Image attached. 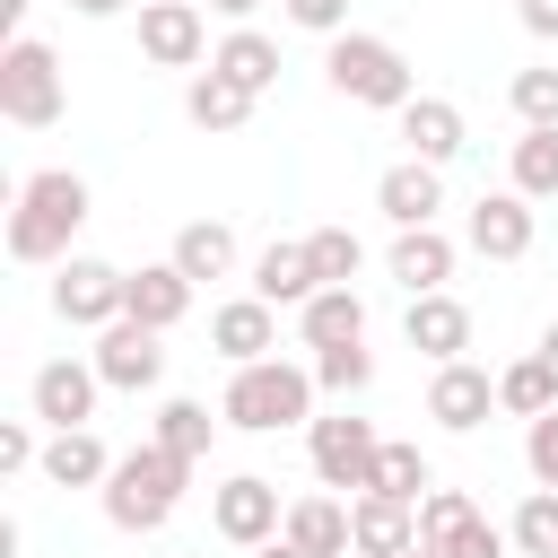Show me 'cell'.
<instances>
[{
    "instance_id": "obj_32",
    "label": "cell",
    "mask_w": 558,
    "mask_h": 558,
    "mask_svg": "<svg viewBox=\"0 0 558 558\" xmlns=\"http://www.w3.org/2000/svg\"><path fill=\"white\" fill-rule=\"evenodd\" d=\"M514 549L523 558H558V488H532L514 506Z\"/></svg>"
},
{
    "instance_id": "obj_20",
    "label": "cell",
    "mask_w": 558,
    "mask_h": 558,
    "mask_svg": "<svg viewBox=\"0 0 558 558\" xmlns=\"http://www.w3.org/2000/svg\"><path fill=\"white\" fill-rule=\"evenodd\" d=\"M296 331H305V349L366 340V296H357V288H314V296L296 305Z\"/></svg>"
},
{
    "instance_id": "obj_3",
    "label": "cell",
    "mask_w": 558,
    "mask_h": 558,
    "mask_svg": "<svg viewBox=\"0 0 558 558\" xmlns=\"http://www.w3.org/2000/svg\"><path fill=\"white\" fill-rule=\"evenodd\" d=\"M183 480H192V462L148 436L140 453H122V462L105 471V523H113V532H157V523L174 514Z\"/></svg>"
},
{
    "instance_id": "obj_14",
    "label": "cell",
    "mask_w": 558,
    "mask_h": 558,
    "mask_svg": "<svg viewBox=\"0 0 558 558\" xmlns=\"http://www.w3.org/2000/svg\"><path fill=\"white\" fill-rule=\"evenodd\" d=\"M488 401H497V384H488L471 357H445V366H436V384H427V418H436V427H453V436H471V427L488 418Z\"/></svg>"
},
{
    "instance_id": "obj_42",
    "label": "cell",
    "mask_w": 558,
    "mask_h": 558,
    "mask_svg": "<svg viewBox=\"0 0 558 558\" xmlns=\"http://www.w3.org/2000/svg\"><path fill=\"white\" fill-rule=\"evenodd\" d=\"M209 9H218V17H235V26H244V17H253V9H262V0H209Z\"/></svg>"
},
{
    "instance_id": "obj_25",
    "label": "cell",
    "mask_w": 558,
    "mask_h": 558,
    "mask_svg": "<svg viewBox=\"0 0 558 558\" xmlns=\"http://www.w3.org/2000/svg\"><path fill=\"white\" fill-rule=\"evenodd\" d=\"M314 288H323V279H314V253H305V244H270V253L253 262V296H262V305H305Z\"/></svg>"
},
{
    "instance_id": "obj_40",
    "label": "cell",
    "mask_w": 558,
    "mask_h": 558,
    "mask_svg": "<svg viewBox=\"0 0 558 558\" xmlns=\"http://www.w3.org/2000/svg\"><path fill=\"white\" fill-rule=\"evenodd\" d=\"M26 462H44V445H35V436L9 418V427H0V471H26Z\"/></svg>"
},
{
    "instance_id": "obj_12",
    "label": "cell",
    "mask_w": 558,
    "mask_h": 558,
    "mask_svg": "<svg viewBox=\"0 0 558 558\" xmlns=\"http://www.w3.org/2000/svg\"><path fill=\"white\" fill-rule=\"evenodd\" d=\"M375 209H384L392 227H436V209H445V166H427V157H401V166H384V183H375Z\"/></svg>"
},
{
    "instance_id": "obj_1",
    "label": "cell",
    "mask_w": 558,
    "mask_h": 558,
    "mask_svg": "<svg viewBox=\"0 0 558 558\" xmlns=\"http://www.w3.org/2000/svg\"><path fill=\"white\" fill-rule=\"evenodd\" d=\"M87 227V183L70 166H44L17 183V209H9V253L17 262H70V235Z\"/></svg>"
},
{
    "instance_id": "obj_18",
    "label": "cell",
    "mask_w": 558,
    "mask_h": 558,
    "mask_svg": "<svg viewBox=\"0 0 558 558\" xmlns=\"http://www.w3.org/2000/svg\"><path fill=\"white\" fill-rule=\"evenodd\" d=\"M401 331H410V349H418V357H436V366H445V357H462V349H471V305H462V296H445V288H436V296H410V323H401Z\"/></svg>"
},
{
    "instance_id": "obj_5",
    "label": "cell",
    "mask_w": 558,
    "mask_h": 558,
    "mask_svg": "<svg viewBox=\"0 0 558 558\" xmlns=\"http://www.w3.org/2000/svg\"><path fill=\"white\" fill-rule=\"evenodd\" d=\"M61 105H70V87H61L52 44L9 35V52H0V113H9L17 131H44V122H61Z\"/></svg>"
},
{
    "instance_id": "obj_26",
    "label": "cell",
    "mask_w": 558,
    "mask_h": 558,
    "mask_svg": "<svg viewBox=\"0 0 558 558\" xmlns=\"http://www.w3.org/2000/svg\"><path fill=\"white\" fill-rule=\"evenodd\" d=\"M253 105H262V96H244L227 70H201V78L183 87V113H192L201 131H244V113H253Z\"/></svg>"
},
{
    "instance_id": "obj_38",
    "label": "cell",
    "mask_w": 558,
    "mask_h": 558,
    "mask_svg": "<svg viewBox=\"0 0 558 558\" xmlns=\"http://www.w3.org/2000/svg\"><path fill=\"white\" fill-rule=\"evenodd\" d=\"M523 462H532V488H558V410L523 427Z\"/></svg>"
},
{
    "instance_id": "obj_43",
    "label": "cell",
    "mask_w": 558,
    "mask_h": 558,
    "mask_svg": "<svg viewBox=\"0 0 558 558\" xmlns=\"http://www.w3.org/2000/svg\"><path fill=\"white\" fill-rule=\"evenodd\" d=\"M262 558H314V549H296V541L279 532V541H262Z\"/></svg>"
},
{
    "instance_id": "obj_13",
    "label": "cell",
    "mask_w": 558,
    "mask_h": 558,
    "mask_svg": "<svg viewBox=\"0 0 558 558\" xmlns=\"http://www.w3.org/2000/svg\"><path fill=\"white\" fill-rule=\"evenodd\" d=\"M209 349H218L227 366L279 357V305H262V296H235V305H218V314H209Z\"/></svg>"
},
{
    "instance_id": "obj_33",
    "label": "cell",
    "mask_w": 558,
    "mask_h": 558,
    "mask_svg": "<svg viewBox=\"0 0 558 558\" xmlns=\"http://www.w3.org/2000/svg\"><path fill=\"white\" fill-rule=\"evenodd\" d=\"M305 253H314V279H323V288H349V279H357V262H366L349 227H314V235H305Z\"/></svg>"
},
{
    "instance_id": "obj_39",
    "label": "cell",
    "mask_w": 558,
    "mask_h": 558,
    "mask_svg": "<svg viewBox=\"0 0 558 558\" xmlns=\"http://www.w3.org/2000/svg\"><path fill=\"white\" fill-rule=\"evenodd\" d=\"M305 35H349V0H279Z\"/></svg>"
},
{
    "instance_id": "obj_9",
    "label": "cell",
    "mask_w": 558,
    "mask_h": 558,
    "mask_svg": "<svg viewBox=\"0 0 558 558\" xmlns=\"http://www.w3.org/2000/svg\"><path fill=\"white\" fill-rule=\"evenodd\" d=\"M96 375H105L113 392H148V384L166 375V349H157V331H148L140 314H113V323L96 331Z\"/></svg>"
},
{
    "instance_id": "obj_19",
    "label": "cell",
    "mask_w": 558,
    "mask_h": 558,
    "mask_svg": "<svg viewBox=\"0 0 558 558\" xmlns=\"http://www.w3.org/2000/svg\"><path fill=\"white\" fill-rule=\"evenodd\" d=\"M401 140H410V157L453 166V157H462V105H445V96H410V105H401Z\"/></svg>"
},
{
    "instance_id": "obj_36",
    "label": "cell",
    "mask_w": 558,
    "mask_h": 558,
    "mask_svg": "<svg viewBox=\"0 0 558 558\" xmlns=\"http://www.w3.org/2000/svg\"><path fill=\"white\" fill-rule=\"evenodd\" d=\"M436 558H506V532H497L488 514H462V523L436 541Z\"/></svg>"
},
{
    "instance_id": "obj_7",
    "label": "cell",
    "mask_w": 558,
    "mask_h": 558,
    "mask_svg": "<svg viewBox=\"0 0 558 558\" xmlns=\"http://www.w3.org/2000/svg\"><path fill=\"white\" fill-rule=\"evenodd\" d=\"M209 523H218V541L262 549V541H279L288 506H279V488H270L262 471H235V480H218V488H209Z\"/></svg>"
},
{
    "instance_id": "obj_44",
    "label": "cell",
    "mask_w": 558,
    "mask_h": 558,
    "mask_svg": "<svg viewBox=\"0 0 558 558\" xmlns=\"http://www.w3.org/2000/svg\"><path fill=\"white\" fill-rule=\"evenodd\" d=\"M78 17H113V9H131V0H70Z\"/></svg>"
},
{
    "instance_id": "obj_34",
    "label": "cell",
    "mask_w": 558,
    "mask_h": 558,
    "mask_svg": "<svg viewBox=\"0 0 558 558\" xmlns=\"http://www.w3.org/2000/svg\"><path fill=\"white\" fill-rule=\"evenodd\" d=\"M506 105L523 113V131H558V70H514Z\"/></svg>"
},
{
    "instance_id": "obj_21",
    "label": "cell",
    "mask_w": 558,
    "mask_h": 558,
    "mask_svg": "<svg viewBox=\"0 0 558 558\" xmlns=\"http://www.w3.org/2000/svg\"><path fill=\"white\" fill-rule=\"evenodd\" d=\"M392 279H401L410 296H436V288L453 279V244H445L436 227H401V235H392Z\"/></svg>"
},
{
    "instance_id": "obj_35",
    "label": "cell",
    "mask_w": 558,
    "mask_h": 558,
    "mask_svg": "<svg viewBox=\"0 0 558 558\" xmlns=\"http://www.w3.org/2000/svg\"><path fill=\"white\" fill-rule=\"evenodd\" d=\"M366 375H375V357H366V340H340V349H314V384H323V392H366Z\"/></svg>"
},
{
    "instance_id": "obj_8",
    "label": "cell",
    "mask_w": 558,
    "mask_h": 558,
    "mask_svg": "<svg viewBox=\"0 0 558 558\" xmlns=\"http://www.w3.org/2000/svg\"><path fill=\"white\" fill-rule=\"evenodd\" d=\"M122 279H131V270L70 253V262L52 270V314H61V323H87V331H105V323L122 314Z\"/></svg>"
},
{
    "instance_id": "obj_4",
    "label": "cell",
    "mask_w": 558,
    "mask_h": 558,
    "mask_svg": "<svg viewBox=\"0 0 558 558\" xmlns=\"http://www.w3.org/2000/svg\"><path fill=\"white\" fill-rule=\"evenodd\" d=\"M323 70H331V87L340 96H357V105H375V113H401L418 87H410V61H401V44H384V35H331V52H323Z\"/></svg>"
},
{
    "instance_id": "obj_31",
    "label": "cell",
    "mask_w": 558,
    "mask_h": 558,
    "mask_svg": "<svg viewBox=\"0 0 558 558\" xmlns=\"http://www.w3.org/2000/svg\"><path fill=\"white\" fill-rule=\"evenodd\" d=\"M209 427H218V418H209L201 401H166V410H157V445H166V453H183V462H201V453H209Z\"/></svg>"
},
{
    "instance_id": "obj_46",
    "label": "cell",
    "mask_w": 558,
    "mask_h": 558,
    "mask_svg": "<svg viewBox=\"0 0 558 558\" xmlns=\"http://www.w3.org/2000/svg\"><path fill=\"white\" fill-rule=\"evenodd\" d=\"M401 558H436V549H427V541H418V549H401Z\"/></svg>"
},
{
    "instance_id": "obj_29",
    "label": "cell",
    "mask_w": 558,
    "mask_h": 558,
    "mask_svg": "<svg viewBox=\"0 0 558 558\" xmlns=\"http://www.w3.org/2000/svg\"><path fill=\"white\" fill-rule=\"evenodd\" d=\"M436 480H427V453L418 445H384L375 453V497H401V506H418Z\"/></svg>"
},
{
    "instance_id": "obj_28",
    "label": "cell",
    "mask_w": 558,
    "mask_h": 558,
    "mask_svg": "<svg viewBox=\"0 0 558 558\" xmlns=\"http://www.w3.org/2000/svg\"><path fill=\"white\" fill-rule=\"evenodd\" d=\"M497 410H514V418H541V410H558V366L532 349L523 366H506L497 375Z\"/></svg>"
},
{
    "instance_id": "obj_22",
    "label": "cell",
    "mask_w": 558,
    "mask_h": 558,
    "mask_svg": "<svg viewBox=\"0 0 558 558\" xmlns=\"http://www.w3.org/2000/svg\"><path fill=\"white\" fill-rule=\"evenodd\" d=\"M279 532H288L296 549H314V558H349V549H357V532H349V506H340V497H296Z\"/></svg>"
},
{
    "instance_id": "obj_37",
    "label": "cell",
    "mask_w": 558,
    "mask_h": 558,
    "mask_svg": "<svg viewBox=\"0 0 558 558\" xmlns=\"http://www.w3.org/2000/svg\"><path fill=\"white\" fill-rule=\"evenodd\" d=\"M462 514H480V506H471L462 488H427V497H418V541L436 549V541H445V532H453Z\"/></svg>"
},
{
    "instance_id": "obj_27",
    "label": "cell",
    "mask_w": 558,
    "mask_h": 558,
    "mask_svg": "<svg viewBox=\"0 0 558 558\" xmlns=\"http://www.w3.org/2000/svg\"><path fill=\"white\" fill-rule=\"evenodd\" d=\"M166 262H174L192 288H201V279H227V270H235V235H227L218 218H192V227L174 235V253H166Z\"/></svg>"
},
{
    "instance_id": "obj_17",
    "label": "cell",
    "mask_w": 558,
    "mask_h": 558,
    "mask_svg": "<svg viewBox=\"0 0 558 558\" xmlns=\"http://www.w3.org/2000/svg\"><path fill=\"white\" fill-rule=\"evenodd\" d=\"M122 314H140L148 331H174V323L192 314V279H183L174 262H148V270L122 279Z\"/></svg>"
},
{
    "instance_id": "obj_30",
    "label": "cell",
    "mask_w": 558,
    "mask_h": 558,
    "mask_svg": "<svg viewBox=\"0 0 558 558\" xmlns=\"http://www.w3.org/2000/svg\"><path fill=\"white\" fill-rule=\"evenodd\" d=\"M514 192L523 201H549L558 192V131H523L514 140Z\"/></svg>"
},
{
    "instance_id": "obj_23",
    "label": "cell",
    "mask_w": 558,
    "mask_h": 558,
    "mask_svg": "<svg viewBox=\"0 0 558 558\" xmlns=\"http://www.w3.org/2000/svg\"><path fill=\"white\" fill-rule=\"evenodd\" d=\"M105 471H113V453L87 427H52V445H44V480L52 488H105Z\"/></svg>"
},
{
    "instance_id": "obj_45",
    "label": "cell",
    "mask_w": 558,
    "mask_h": 558,
    "mask_svg": "<svg viewBox=\"0 0 558 558\" xmlns=\"http://www.w3.org/2000/svg\"><path fill=\"white\" fill-rule=\"evenodd\" d=\"M532 349H541V357H549V366H558V323H549V331H541V340H532Z\"/></svg>"
},
{
    "instance_id": "obj_16",
    "label": "cell",
    "mask_w": 558,
    "mask_h": 558,
    "mask_svg": "<svg viewBox=\"0 0 558 558\" xmlns=\"http://www.w3.org/2000/svg\"><path fill=\"white\" fill-rule=\"evenodd\" d=\"M349 532H357V558H401V549H418V506L357 488V506H349Z\"/></svg>"
},
{
    "instance_id": "obj_41",
    "label": "cell",
    "mask_w": 558,
    "mask_h": 558,
    "mask_svg": "<svg viewBox=\"0 0 558 558\" xmlns=\"http://www.w3.org/2000/svg\"><path fill=\"white\" fill-rule=\"evenodd\" d=\"M514 17H523L532 35H558V0H514Z\"/></svg>"
},
{
    "instance_id": "obj_15",
    "label": "cell",
    "mask_w": 558,
    "mask_h": 558,
    "mask_svg": "<svg viewBox=\"0 0 558 558\" xmlns=\"http://www.w3.org/2000/svg\"><path fill=\"white\" fill-rule=\"evenodd\" d=\"M471 253L523 262V253H532V201H523V192H480V209H471Z\"/></svg>"
},
{
    "instance_id": "obj_2",
    "label": "cell",
    "mask_w": 558,
    "mask_h": 558,
    "mask_svg": "<svg viewBox=\"0 0 558 558\" xmlns=\"http://www.w3.org/2000/svg\"><path fill=\"white\" fill-rule=\"evenodd\" d=\"M314 366H288V357H253V366H235L227 375V401H218V418L227 427H244V436H270V427H296V418H314Z\"/></svg>"
},
{
    "instance_id": "obj_11",
    "label": "cell",
    "mask_w": 558,
    "mask_h": 558,
    "mask_svg": "<svg viewBox=\"0 0 558 558\" xmlns=\"http://www.w3.org/2000/svg\"><path fill=\"white\" fill-rule=\"evenodd\" d=\"M96 392H105L96 357H87V366H78V357L35 366V418H44V427H87V418H96Z\"/></svg>"
},
{
    "instance_id": "obj_6",
    "label": "cell",
    "mask_w": 558,
    "mask_h": 558,
    "mask_svg": "<svg viewBox=\"0 0 558 558\" xmlns=\"http://www.w3.org/2000/svg\"><path fill=\"white\" fill-rule=\"evenodd\" d=\"M305 453H314V480H323V488H375L384 436L340 410V418H305Z\"/></svg>"
},
{
    "instance_id": "obj_10",
    "label": "cell",
    "mask_w": 558,
    "mask_h": 558,
    "mask_svg": "<svg viewBox=\"0 0 558 558\" xmlns=\"http://www.w3.org/2000/svg\"><path fill=\"white\" fill-rule=\"evenodd\" d=\"M140 52H148L157 70H192V61L209 52L201 9H192V0H140Z\"/></svg>"
},
{
    "instance_id": "obj_24",
    "label": "cell",
    "mask_w": 558,
    "mask_h": 558,
    "mask_svg": "<svg viewBox=\"0 0 558 558\" xmlns=\"http://www.w3.org/2000/svg\"><path fill=\"white\" fill-rule=\"evenodd\" d=\"M209 70H227L244 96H270V87H279V44H270V35H253V26H235V35L209 52Z\"/></svg>"
}]
</instances>
